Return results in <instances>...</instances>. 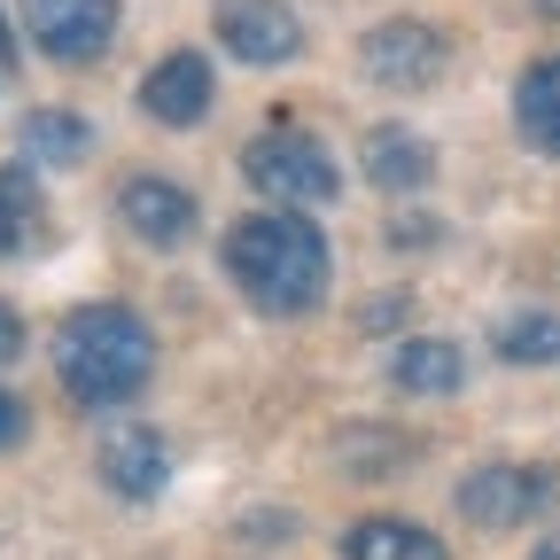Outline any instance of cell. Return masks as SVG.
I'll list each match as a JSON object with an SVG mask.
<instances>
[{
    "mask_svg": "<svg viewBox=\"0 0 560 560\" xmlns=\"http://www.w3.org/2000/svg\"><path fill=\"white\" fill-rule=\"evenodd\" d=\"M226 272L265 319H296L327 296V242L296 210H249L226 234Z\"/></svg>",
    "mask_w": 560,
    "mask_h": 560,
    "instance_id": "6da1fadb",
    "label": "cell"
},
{
    "mask_svg": "<svg viewBox=\"0 0 560 560\" xmlns=\"http://www.w3.org/2000/svg\"><path fill=\"white\" fill-rule=\"evenodd\" d=\"M55 366H62V389L79 405H125L156 366V335L140 327L125 304H86L70 312L62 335H55Z\"/></svg>",
    "mask_w": 560,
    "mask_h": 560,
    "instance_id": "7a4b0ae2",
    "label": "cell"
},
{
    "mask_svg": "<svg viewBox=\"0 0 560 560\" xmlns=\"http://www.w3.org/2000/svg\"><path fill=\"white\" fill-rule=\"evenodd\" d=\"M242 172H249V187L257 195H272V202H335V156L319 149L312 132H296V125H272L265 140H249V156H242Z\"/></svg>",
    "mask_w": 560,
    "mask_h": 560,
    "instance_id": "3957f363",
    "label": "cell"
},
{
    "mask_svg": "<svg viewBox=\"0 0 560 560\" xmlns=\"http://www.w3.org/2000/svg\"><path fill=\"white\" fill-rule=\"evenodd\" d=\"M359 62H366V79L374 86H389V94H420V86H436L444 79V62H452V47H444V32L436 24H374L366 32V47H359Z\"/></svg>",
    "mask_w": 560,
    "mask_h": 560,
    "instance_id": "277c9868",
    "label": "cell"
},
{
    "mask_svg": "<svg viewBox=\"0 0 560 560\" xmlns=\"http://www.w3.org/2000/svg\"><path fill=\"white\" fill-rule=\"evenodd\" d=\"M545 506H552V475L545 467H475L459 482V514L475 529H522Z\"/></svg>",
    "mask_w": 560,
    "mask_h": 560,
    "instance_id": "5b68a950",
    "label": "cell"
},
{
    "mask_svg": "<svg viewBox=\"0 0 560 560\" xmlns=\"http://www.w3.org/2000/svg\"><path fill=\"white\" fill-rule=\"evenodd\" d=\"M32 39L62 62H94L117 39V0H24Z\"/></svg>",
    "mask_w": 560,
    "mask_h": 560,
    "instance_id": "8992f818",
    "label": "cell"
},
{
    "mask_svg": "<svg viewBox=\"0 0 560 560\" xmlns=\"http://www.w3.org/2000/svg\"><path fill=\"white\" fill-rule=\"evenodd\" d=\"M219 47L242 62H289L304 47V24L289 0H219Z\"/></svg>",
    "mask_w": 560,
    "mask_h": 560,
    "instance_id": "52a82bcc",
    "label": "cell"
},
{
    "mask_svg": "<svg viewBox=\"0 0 560 560\" xmlns=\"http://www.w3.org/2000/svg\"><path fill=\"white\" fill-rule=\"evenodd\" d=\"M117 219L149 242V249H179L195 234V195L172 187V179H156V172H140V179L117 187Z\"/></svg>",
    "mask_w": 560,
    "mask_h": 560,
    "instance_id": "ba28073f",
    "label": "cell"
},
{
    "mask_svg": "<svg viewBox=\"0 0 560 560\" xmlns=\"http://www.w3.org/2000/svg\"><path fill=\"white\" fill-rule=\"evenodd\" d=\"M210 94H219L210 62H202L195 47H179V55H164V62L149 70V86H140V109H149L156 125H195V117H210Z\"/></svg>",
    "mask_w": 560,
    "mask_h": 560,
    "instance_id": "9c48e42d",
    "label": "cell"
},
{
    "mask_svg": "<svg viewBox=\"0 0 560 560\" xmlns=\"http://www.w3.org/2000/svg\"><path fill=\"white\" fill-rule=\"evenodd\" d=\"M164 475H172L164 436H149V429H109L102 436V482L117 490V499H156Z\"/></svg>",
    "mask_w": 560,
    "mask_h": 560,
    "instance_id": "30bf717a",
    "label": "cell"
},
{
    "mask_svg": "<svg viewBox=\"0 0 560 560\" xmlns=\"http://www.w3.org/2000/svg\"><path fill=\"white\" fill-rule=\"evenodd\" d=\"M389 382L397 389H412V397H452L459 382H467V359H459V342H397L389 350Z\"/></svg>",
    "mask_w": 560,
    "mask_h": 560,
    "instance_id": "8fae6325",
    "label": "cell"
},
{
    "mask_svg": "<svg viewBox=\"0 0 560 560\" xmlns=\"http://www.w3.org/2000/svg\"><path fill=\"white\" fill-rule=\"evenodd\" d=\"M366 172H374V187H389V195H412V187H429L436 179V149L420 132H374L366 140Z\"/></svg>",
    "mask_w": 560,
    "mask_h": 560,
    "instance_id": "7c38bea8",
    "label": "cell"
},
{
    "mask_svg": "<svg viewBox=\"0 0 560 560\" xmlns=\"http://www.w3.org/2000/svg\"><path fill=\"white\" fill-rule=\"evenodd\" d=\"M342 560H444V545L420 529V522H359L342 537Z\"/></svg>",
    "mask_w": 560,
    "mask_h": 560,
    "instance_id": "4fadbf2b",
    "label": "cell"
},
{
    "mask_svg": "<svg viewBox=\"0 0 560 560\" xmlns=\"http://www.w3.org/2000/svg\"><path fill=\"white\" fill-rule=\"evenodd\" d=\"M490 342H499L506 366H552L560 359V312H506L490 327Z\"/></svg>",
    "mask_w": 560,
    "mask_h": 560,
    "instance_id": "5bb4252c",
    "label": "cell"
},
{
    "mask_svg": "<svg viewBox=\"0 0 560 560\" xmlns=\"http://www.w3.org/2000/svg\"><path fill=\"white\" fill-rule=\"evenodd\" d=\"M514 117H522V132L537 140L545 156H560V62H537L529 79H522V94H514Z\"/></svg>",
    "mask_w": 560,
    "mask_h": 560,
    "instance_id": "9a60e30c",
    "label": "cell"
},
{
    "mask_svg": "<svg viewBox=\"0 0 560 560\" xmlns=\"http://www.w3.org/2000/svg\"><path fill=\"white\" fill-rule=\"evenodd\" d=\"M39 234V179L24 164H0V257Z\"/></svg>",
    "mask_w": 560,
    "mask_h": 560,
    "instance_id": "2e32d148",
    "label": "cell"
},
{
    "mask_svg": "<svg viewBox=\"0 0 560 560\" xmlns=\"http://www.w3.org/2000/svg\"><path fill=\"white\" fill-rule=\"evenodd\" d=\"M24 140H32V156H55V164H70V156H86V149H94V132L70 117V109H32Z\"/></svg>",
    "mask_w": 560,
    "mask_h": 560,
    "instance_id": "e0dca14e",
    "label": "cell"
},
{
    "mask_svg": "<svg viewBox=\"0 0 560 560\" xmlns=\"http://www.w3.org/2000/svg\"><path fill=\"white\" fill-rule=\"evenodd\" d=\"M24 420H32V412H24L9 389H0V452H9V444H24Z\"/></svg>",
    "mask_w": 560,
    "mask_h": 560,
    "instance_id": "ac0fdd59",
    "label": "cell"
},
{
    "mask_svg": "<svg viewBox=\"0 0 560 560\" xmlns=\"http://www.w3.org/2000/svg\"><path fill=\"white\" fill-rule=\"evenodd\" d=\"M16 350H24V319H16L9 304H0V366H9V359H16Z\"/></svg>",
    "mask_w": 560,
    "mask_h": 560,
    "instance_id": "d6986e66",
    "label": "cell"
},
{
    "mask_svg": "<svg viewBox=\"0 0 560 560\" xmlns=\"http://www.w3.org/2000/svg\"><path fill=\"white\" fill-rule=\"evenodd\" d=\"M537 560H560V537H545V545H537Z\"/></svg>",
    "mask_w": 560,
    "mask_h": 560,
    "instance_id": "ffe728a7",
    "label": "cell"
},
{
    "mask_svg": "<svg viewBox=\"0 0 560 560\" xmlns=\"http://www.w3.org/2000/svg\"><path fill=\"white\" fill-rule=\"evenodd\" d=\"M9 55H16V47H9V16H0V62H9Z\"/></svg>",
    "mask_w": 560,
    "mask_h": 560,
    "instance_id": "44dd1931",
    "label": "cell"
},
{
    "mask_svg": "<svg viewBox=\"0 0 560 560\" xmlns=\"http://www.w3.org/2000/svg\"><path fill=\"white\" fill-rule=\"evenodd\" d=\"M537 9H545V16H560V0H537Z\"/></svg>",
    "mask_w": 560,
    "mask_h": 560,
    "instance_id": "7402d4cb",
    "label": "cell"
}]
</instances>
